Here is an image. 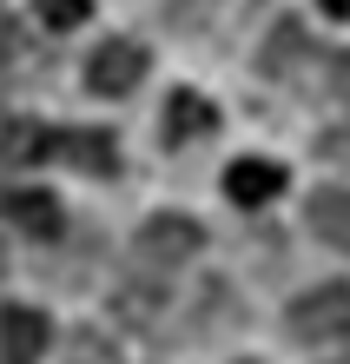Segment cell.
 <instances>
[{
    "label": "cell",
    "instance_id": "obj_3",
    "mask_svg": "<svg viewBox=\"0 0 350 364\" xmlns=\"http://www.w3.org/2000/svg\"><path fill=\"white\" fill-rule=\"evenodd\" d=\"M199 245H205V232L179 219V212H165V219H146L139 225V239H133V259L146 272H179L185 259H199Z\"/></svg>",
    "mask_w": 350,
    "mask_h": 364
},
{
    "label": "cell",
    "instance_id": "obj_12",
    "mask_svg": "<svg viewBox=\"0 0 350 364\" xmlns=\"http://www.w3.org/2000/svg\"><path fill=\"white\" fill-rule=\"evenodd\" d=\"M86 14H93V0H40V20H47L53 33H67V27H80Z\"/></svg>",
    "mask_w": 350,
    "mask_h": 364
},
{
    "label": "cell",
    "instance_id": "obj_14",
    "mask_svg": "<svg viewBox=\"0 0 350 364\" xmlns=\"http://www.w3.org/2000/svg\"><path fill=\"white\" fill-rule=\"evenodd\" d=\"M317 153H324V159H337V166H350V119H344V126H331V133L317 139Z\"/></svg>",
    "mask_w": 350,
    "mask_h": 364
},
{
    "label": "cell",
    "instance_id": "obj_15",
    "mask_svg": "<svg viewBox=\"0 0 350 364\" xmlns=\"http://www.w3.org/2000/svg\"><path fill=\"white\" fill-rule=\"evenodd\" d=\"M331 93H337V100H350V47L331 60Z\"/></svg>",
    "mask_w": 350,
    "mask_h": 364
},
{
    "label": "cell",
    "instance_id": "obj_7",
    "mask_svg": "<svg viewBox=\"0 0 350 364\" xmlns=\"http://www.w3.org/2000/svg\"><path fill=\"white\" fill-rule=\"evenodd\" d=\"M304 219H311V232L324 245L350 252V186H317L311 205H304Z\"/></svg>",
    "mask_w": 350,
    "mask_h": 364
},
{
    "label": "cell",
    "instance_id": "obj_5",
    "mask_svg": "<svg viewBox=\"0 0 350 364\" xmlns=\"http://www.w3.org/2000/svg\"><path fill=\"white\" fill-rule=\"evenodd\" d=\"M218 133V106L199 93H172L165 100V119H159V139L165 146H192V139H212Z\"/></svg>",
    "mask_w": 350,
    "mask_h": 364
},
{
    "label": "cell",
    "instance_id": "obj_1",
    "mask_svg": "<svg viewBox=\"0 0 350 364\" xmlns=\"http://www.w3.org/2000/svg\"><path fill=\"white\" fill-rule=\"evenodd\" d=\"M7 159H67V166H80L86 179H113L119 173V146H113V133H86V126H33V119H13L7 126Z\"/></svg>",
    "mask_w": 350,
    "mask_h": 364
},
{
    "label": "cell",
    "instance_id": "obj_8",
    "mask_svg": "<svg viewBox=\"0 0 350 364\" xmlns=\"http://www.w3.org/2000/svg\"><path fill=\"white\" fill-rule=\"evenodd\" d=\"M7 219H13V232H27V239H60V199H53V192L20 186L7 199Z\"/></svg>",
    "mask_w": 350,
    "mask_h": 364
},
{
    "label": "cell",
    "instance_id": "obj_10",
    "mask_svg": "<svg viewBox=\"0 0 350 364\" xmlns=\"http://www.w3.org/2000/svg\"><path fill=\"white\" fill-rule=\"evenodd\" d=\"M231 7H238V0H165V27H179V33H212Z\"/></svg>",
    "mask_w": 350,
    "mask_h": 364
},
{
    "label": "cell",
    "instance_id": "obj_13",
    "mask_svg": "<svg viewBox=\"0 0 350 364\" xmlns=\"http://www.w3.org/2000/svg\"><path fill=\"white\" fill-rule=\"evenodd\" d=\"M73 364H119V358H113V345H99L93 331H80L73 338Z\"/></svg>",
    "mask_w": 350,
    "mask_h": 364
},
{
    "label": "cell",
    "instance_id": "obj_2",
    "mask_svg": "<svg viewBox=\"0 0 350 364\" xmlns=\"http://www.w3.org/2000/svg\"><path fill=\"white\" fill-rule=\"evenodd\" d=\"M284 325H291L297 345H337L350 338V285H317L304 291L291 311H284Z\"/></svg>",
    "mask_w": 350,
    "mask_h": 364
},
{
    "label": "cell",
    "instance_id": "obj_6",
    "mask_svg": "<svg viewBox=\"0 0 350 364\" xmlns=\"http://www.w3.org/2000/svg\"><path fill=\"white\" fill-rule=\"evenodd\" d=\"M278 192H284V166H271V159H238L231 173H225V199L245 205V212L251 205H271Z\"/></svg>",
    "mask_w": 350,
    "mask_h": 364
},
{
    "label": "cell",
    "instance_id": "obj_11",
    "mask_svg": "<svg viewBox=\"0 0 350 364\" xmlns=\"http://www.w3.org/2000/svg\"><path fill=\"white\" fill-rule=\"evenodd\" d=\"M297 60H304V27H297V20H278V27H271V47L258 53V67H265L271 80H284Z\"/></svg>",
    "mask_w": 350,
    "mask_h": 364
},
{
    "label": "cell",
    "instance_id": "obj_4",
    "mask_svg": "<svg viewBox=\"0 0 350 364\" xmlns=\"http://www.w3.org/2000/svg\"><path fill=\"white\" fill-rule=\"evenodd\" d=\"M139 80H146V47H139V40H106V47L93 53V67H86V87L106 93V100L133 93Z\"/></svg>",
    "mask_w": 350,
    "mask_h": 364
},
{
    "label": "cell",
    "instance_id": "obj_9",
    "mask_svg": "<svg viewBox=\"0 0 350 364\" xmlns=\"http://www.w3.org/2000/svg\"><path fill=\"white\" fill-rule=\"evenodd\" d=\"M47 318H40L33 305H7V364H40V351H47Z\"/></svg>",
    "mask_w": 350,
    "mask_h": 364
}]
</instances>
